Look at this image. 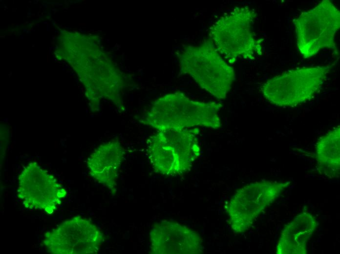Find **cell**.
I'll return each mask as SVG.
<instances>
[{
	"mask_svg": "<svg viewBox=\"0 0 340 254\" xmlns=\"http://www.w3.org/2000/svg\"><path fill=\"white\" fill-rule=\"evenodd\" d=\"M222 106L219 102L193 100L177 91L155 100L139 121L157 131L195 127L217 129L221 126L218 112Z\"/></svg>",
	"mask_w": 340,
	"mask_h": 254,
	"instance_id": "1",
	"label": "cell"
},
{
	"mask_svg": "<svg viewBox=\"0 0 340 254\" xmlns=\"http://www.w3.org/2000/svg\"><path fill=\"white\" fill-rule=\"evenodd\" d=\"M256 15L248 6H237L220 16L210 27V39L230 64L241 58L253 60L262 55L263 39L256 37L253 27Z\"/></svg>",
	"mask_w": 340,
	"mask_h": 254,
	"instance_id": "2",
	"label": "cell"
},
{
	"mask_svg": "<svg viewBox=\"0 0 340 254\" xmlns=\"http://www.w3.org/2000/svg\"><path fill=\"white\" fill-rule=\"evenodd\" d=\"M180 72L190 76L217 99H225L235 79L234 68L220 55L212 41L186 45L177 53Z\"/></svg>",
	"mask_w": 340,
	"mask_h": 254,
	"instance_id": "3",
	"label": "cell"
},
{
	"mask_svg": "<svg viewBox=\"0 0 340 254\" xmlns=\"http://www.w3.org/2000/svg\"><path fill=\"white\" fill-rule=\"evenodd\" d=\"M198 128L158 131L148 141L147 152L153 171L166 176L188 172L200 154Z\"/></svg>",
	"mask_w": 340,
	"mask_h": 254,
	"instance_id": "4",
	"label": "cell"
},
{
	"mask_svg": "<svg viewBox=\"0 0 340 254\" xmlns=\"http://www.w3.org/2000/svg\"><path fill=\"white\" fill-rule=\"evenodd\" d=\"M332 65L298 67L266 81L260 91L272 105L294 107L310 101L320 89Z\"/></svg>",
	"mask_w": 340,
	"mask_h": 254,
	"instance_id": "5",
	"label": "cell"
},
{
	"mask_svg": "<svg viewBox=\"0 0 340 254\" xmlns=\"http://www.w3.org/2000/svg\"><path fill=\"white\" fill-rule=\"evenodd\" d=\"M296 45L304 59L324 48L335 49V37L340 28V11L330 0H322L293 20Z\"/></svg>",
	"mask_w": 340,
	"mask_h": 254,
	"instance_id": "6",
	"label": "cell"
},
{
	"mask_svg": "<svg viewBox=\"0 0 340 254\" xmlns=\"http://www.w3.org/2000/svg\"><path fill=\"white\" fill-rule=\"evenodd\" d=\"M290 181L263 180L247 184L238 189L227 207L228 222L234 233L245 232L259 214L277 198Z\"/></svg>",
	"mask_w": 340,
	"mask_h": 254,
	"instance_id": "7",
	"label": "cell"
},
{
	"mask_svg": "<svg viewBox=\"0 0 340 254\" xmlns=\"http://www.w3.org/2000/svg\"><path fill=\"white\" fill-rule=\"evenodd\" d=\"M103 240L102 233L94 224L77 215L46 232L42 243L50 254H94Z\"/></svg>",
	"mask_w": 340,
	"mask_h": 254,
	"instance_id": "8",
	"label": "cell"
},
{
	"mask_svg": "<svg viewBox=\"0 0 340 254\" xmlns=\"http://www.w3.org/2000/svg\"><path fill=\"white\" fill-rule=\"evenodd\" d=\"M17 196L27 209L53 213L66 195L56 178L36 162L24 166L18 176Z\"/></svg>",
	"mask_w": 340,
	"mask_h": 254,
	"instance_id": "9",
	"label": "cell"
},
{
	"mask_svg": "<svg viewBox=\"0 0 340 254\" xmlns=\"http://www.w3.org/2000/svg\"><path fill=\"white\" fill-rule=\"evenodd\" d=\"M151 254H199L202 238L196 231L176 222L155 223L149 233Z\"/></svg>",
	"mask_w": 340,
	"mask_h": 254,
	"instance_id": "10",
	"label": "cell"
},
{
	"mask_svg": "<svg viewBox=\"0 0 340 254\" xmlns=\"http://www.w3.org/2000/svg\"><path fill=\"white\" fill-rule=\"evenodd\" d=\"M125 154L120 141L115 139L100 145L86 160L90 176L113 195L117 191L119 171Z\"/></svg>",
	"mask_w": 340,
	"mask_h": 254,
	"instance_id": "11",
	"label": "cell"
},
{
	"mask_svg": "<svg viewBox=\"0 0 340 254\" xmlns=\"http://www.w3.org/2000/svg\"><path fill=\"white\" fill-rule=\"evenodd\" d=\"M318 226L315 217L303 211L286 225L277 243V254H306L307 244Z\"/></svg>",
	"mask_w": 340,
	"mask_h": 254,
	"instance_id": "12",
	"label": "cell"
},
{
	"mask_svg": "<svg viewBox=\"0 0 340 254\" xmlns=\"http://www.w3.org/2000/svg\"><path fill=\"white\" fill-rule=\"evenodd\" d=\"M315 156L318 169L329 178H338L340 173V126L329 130L318 140Z\"/></svg>",
	"mask_w": 340,
	"mask_h": 254,
	"instance_id": "13",
	"label": "cell"
}]
</instances>
